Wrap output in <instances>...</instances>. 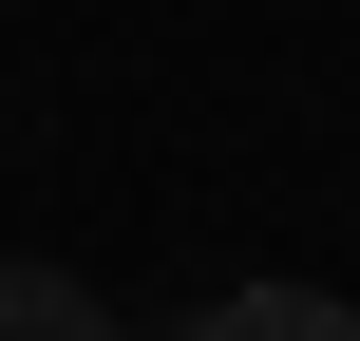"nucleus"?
Wrapping results in <instances>:
<instances>
[{
	"label": "nucleus",
	"instance_id": "1",
	"mask_svg": "<svg viewBox=\"0 0 360 341\" xmlns=\"http://www.w3.org/2000/svg\"><path fill=\"white\" fill-rule=\"evenodd\" d=\"M190 341H360V304H323V285H228Z\"/></svg>",
	"mask_w": 360,
	"mask_h": 341
},
{
	"label": "nucleus",
	"instance_id": "2",
	"mask_svg": "<svg viewBox=\"0 0 360 341\" xmlns=\"http://www.w3.org/2000/svg\"><path fill=\"white\" fill-rule=\"evenodd\" d=\"M0 341H114V304L76 266H0Z\"/></svg>",
	"mask_w": 360,
	"mask_h": 341
}]
</instances>
